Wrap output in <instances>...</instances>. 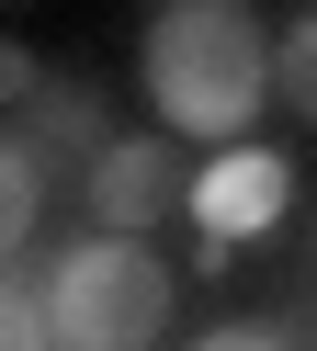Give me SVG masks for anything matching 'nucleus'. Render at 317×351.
<instances>
[{"mask_svg": "<svg viewBox=\"0 0 317 351\" xmlns=\"http://www.w3.org/2000/svg\"><path fill=\"white\" fill-rule=\"evenodd\" d=\"M0 351H57V317H45V295H34L23 261H12V295H0Z\"/></svg>", "mask_w": 317, "mask_h": 351, "instance_id": "8", "label": "nucleus"}, {"mask_svg": "<svg viewBox=\"0 0 317 351\" xmlns=\"http://www.w3.org/2000/svg\"><path fill=\"white\" fill-rule=\"evenodd\" d=\"M272 91H283L294 114L317 125V12H294V23H283V57H272Z\"/></svg>", "mask_w": 317, "mask_h": 351, "instance_id": "7", "label": "nucleus"}, {"mask_svg": "<svg viewBox=\"0 0 317 351\" xmlns=\"http://www.w3.org/2000/svg\"><path fill=\"white\" fill-rule=\"evenodd\" d=\"M272 57H283V34L261 12H238V0H170V12H148L136 80H148L158 136H204V159L261 147L249 125L272 102Z\"/></svg>", "mask_w": 317, "mask_h": 351, "instance_id": "1", "label": "nucleus"}, {"mask_svg": "<svg viewBox=\"0 0 317 351\" xmlns=\"http://www.w3.org/2000/svg\"><path fill=\"white\" fill-rule=\"evenodd\" d=\"M34 295L57 317V351H158L181 283H170V261L148 238H102L91 227V238H68V250L34 261Z\"/></svg>", "mask_w": 317, "mask_h": 351, "instance_id": "2", "label": "nucleus"}, {"mask_svg": "<svg viewBox=\"0 0 317 351\" xmlns=\"http://www.w3.org/2000/svg\"><path fill=\"white\" fill-rule=\"evenodd\" d=\"M12 136H23V147H45V159H80V170H91V159L113 147V125H102V102H91L80 80H45V91H34V114H23Z\"/></svg>", "mask_w": 317, "mask_h": 351, "instance_id": "5", "label": "nucleus"}, {"mask_svg": "<svg viewBox=\"0 0 317 351\" xmlns=\"http://www.w3.org/2000/svg\"><path fill=\"white\" fill-rule=\"evenodd\" d=\"M193 351H306V340H294V317H215L193 328Z\"/></svg>", "mask_w": 317, "mask_h": 351, "instance_id": "9", "label": "nucleus"}, {"mask_svg": "<svg viewBox=\"0 0 317 351\" xmlns=\"http://www.w3.org/2000/svg\"><path fill=\"white\" fill-rule=\"evenodd\" d=\"M283 204H294V159H283V147H226V159L193 170V227L215 238V250L283 227Z\"/></svg>", "mask_w": 317, "mask_h": 351, "instance_id": "4", "label": "nucleus"}, {"mask_svg": "<svg viewBox=\"0 0 317 351\" xmlns=\"http://www.w3.org/2000/svg\"><path fill=\"white\" fill-rule=\"evenodd\" d=\"M45 170H57V159H45V147H0V238H12V261L23 250H34V215H45Z\"/></svg>", "mask_w": 317, "mask_h": 351, "instance_id": "6", "label": "nucleus"}, {"mask_svg": "<svg viewBox=\"0 0 317 351\" xmlns=\"http://www.w3.org/2000/svg\"><path fill=\"white\" fill-rule=\"evenodd\" d=\"M80 182H91V227L102 238H148L170 204H193V159L170 136H113Z\"/></svg>", "mask_w": 317, "mask_h": 351, "instance_id": "3", "label": "nucleus"}]
</instances>
